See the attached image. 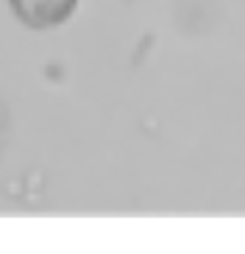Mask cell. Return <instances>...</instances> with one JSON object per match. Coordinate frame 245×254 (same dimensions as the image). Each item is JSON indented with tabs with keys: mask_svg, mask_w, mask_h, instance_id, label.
Returning <instances> with one entry per match:
<instances>
[{
	"mask_svg": "<svg viewBox=\"0 0 245 254\" xmlns=\"http://www.w3.org/2000/svg\"><path fill=\"white\" fill-rule=\"evenodd\" d=\"M11 14L31 31L59 28L73 17L78 0H8Z\"/></svg>",
	"mask_w": 245,
	"mask_h": 254,
	"instance_id": "1",
	"label": "cell"
}]
</instances>
